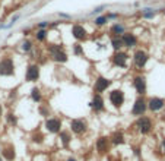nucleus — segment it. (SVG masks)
Instances as JSON below:
<instances>
[{"label":"nucleus","instance_id":"nucleus-1","mask_svg":"<svg viewBox=\"0 0 165 161\" xmlns=\"http://www.w3.org/2000/svg\"><path fill=\"white\" fill-rule=\"evenodd\" d=\"M134 127L137 129L139 133L149 135L152 132V129H154V121H152L151 117H148V116H140V117H137V120L134 123Z\"/></svg>","mask_w":165,"mask_h":161},{"label":"nucleus","instance_id":"nucleus-2","mask_svg":"<svg viewBox=\"0 0 165 161\" xmlns=\"http://www.w3.org/2000/svg\"><path fill=\"white\" fill-rule=\"evenodd\" d=\"M146 110H148V103H146V100L143 98V95H139V97L136 98V101H134V104H133L130 113H131V116H134V117H140V116H145Z\"/></svg>","mask_w":165,"mask_h":161},{"label":"nucleus","instance_id":"nucleus-3","mask_svg":"<svg viewBox=\"0 0 165 161\" xmlns=\"http://www.w3.org/2000/svg\"><path fill=\"white\" fill-rule=\"evenodd\" d=\"M108 100H110V103H111V106L114 109H121L124 101H126V95H124L123 89H113V91H110Z\"/></svg>","mask_w":165,"mask_h":161},{"label":"nucleus","instance_id":"nucleus-4","mask_svg":"<svg viewBox=\"0 0 165 161\" xmlns=\"http://www.w3.org/2000/svg\"><path fill=\"white\" fill-rule=\"evenodd\" d=\"M15 75V63L10 57L0 59V76H12Z\"/></svg>","mask_w":165,"mask_h":161},{"label":"nucleus","instance_id":"nucleus-5","mask_svg":"<svg viewBox=\"0 0 165 161\" xmlns=\"http://www.w3.org/2000/svg\"><path fill=\"white\" fill-rule=\"evenodd\" d=\"M69 130L75 135H83L88 130V121L85 119H72L69 123Z\"/></svg>","mask_w":165,"mask_h":161},{"label":"nucleus","instance_id":"nucleus-6","mask_svg":"<svg viewBox=\"0 0 165 161\" xmlns=\"http://www.w3.org/2000/svg\"><path fill=\"white\" fill-rule=\"evenodd\" d=\"M44 127L48 133L57 135L61 130V120L59 117H47L44 121Z\"/></svg>","mask_w":165,"mask_h":161},{"label":"nucleus","instance_id":"nucleus-7","mask_svg":"<svg viewBox=\"0 0 165 161\" xmlns=\"http://www.w3.org/2000/svg\"><path fill=\"white\" fill-rule=\"evenodd\" d=\"M89 107H91V110H92L95 114L102 113V111L105 110V101H104L102 95H101V94H94V97H92V100H91V103H89Z\"/></svg>","mask_w":165,"mask_h":161},{"label":"nucleus","instance_id":"nucleus-8","mask_svg":"<svg viewBox=\"0 0 165 161\" xmlns=\"http://www.w3.org/2000/svg\"><path fill=\"white\" fill-rule=\"evenodd\" d=\"M113 80H110L105 76H98L94 83V94H102L104 91H107L111 86Z\"/></svg>","mask_w":165,"mask_h":161},{"label":"nucleus","instance_id":"nucleus-9","mask_svg":"<svg viewBox=\"0 0 165 161\" xmlns=\"http://www.w3.org/2000/svg\"><path fill=\"white\" fill-rule=\"evenodd\" d=\"M127 60H129V54L124 53V51H121V50L116 51V53L113 54V57H111L113 65H114L116 68H121V69H126V68H127Z\"/></svg>","mask_w":165,"mask_h":161},{"label":"nucleus","instance_id":"nucleus-10","mask_svg":"<svg viewBox=\"0 0 165 161\" xmlns=\"http://www.w3.org/2000/svg\"><path fill=\"white\" fill-rule=\"evenodd\" d=\"M148 60H149V56H148L146 51H143V50H136L134 51V54H133V63H134V66L137 69H143L146 66Z\"/></svg>","mask_w":165,"mask_h":161},{"label":"nucleus","instance_id":"nucleus-11","mask_svg":"<svg viewBox=\"0 0 165 161\" xmlns=\"http://www.w3.org/2000/svg\"><path fill=\"white\" fill-rule=\"evenodd\" d=\"M110 145H111V142H110L108 136H99L95 142V150L99 155H104L110 151Z\"/></svg>","mask_w":165,"mask_h":161},{"label":"nucleus","instance_id":"nucleus-12","mask_svg":"<svg viewBox=\"0 0 165 161\" xmlns=\"http://www.w3.org/2000/svg\"><path fill=\"white\" fill-rule=\"evenodd\" d=\"M133 86L137 92V95H145L148 91V85H146V78L142 75H137L133 78Z\"/></svg>","mask_w":165,"mask_h":161},{"label":"nucleus","instance_id":"nucleus-13","mask_svg":"<svg viewBox=\"0 0 165 161\" xmlns=\"http://www.w3.org/2000/svg\"><path fill=\"white\" fill-rule=\"evenodd\" d=\"M146 103H148V110H151L152 113H156V111L162 110L165 107V100L159 98V97H152Z\"/></svg>","mask_w":165,"mask_h":161},{"label":"nucleus","instance_id":"nucleus-14","mask_svg":"<svg viewBox=\"0 0 165 161\" xmlns=\"http://www.w3.org/2000/svg\"><path fill=\"white\" fill-rule=\"evenodd\" d=\"M25 79L26 82H37L40 79V66L35 63L29 65L26 69V73H25Z\"/></svg>","mask_w":165,"mask_h":161},{"label":"nucleus","instance_id":"nucleus-15","mask_svg":"<svg viewBox=\"0 0 165 161\" xmlns=\"http://www.w3.org/2000/svg\"><path fill=\"white\" fill-rule=\"evenodd\" d=\"M121 41H123V47L133 48L137 44V37L133 32H124L123 35H121Z\"/></svg>","mask_w":165,"mask_h":161},{"label":"nucleus","instance_id":"nucleus-16","mask_svg":"<svg viewBox=\"0 0 165 161\" xmlns=\"http://www.w3.org/2000/svg\"><path fill=\"white\" fill-rule=\"evenodd\" d=\"M72 35L76 38L78 41H83L88 38V32H86V29L83 28L82 25H73L72 27Z\"/></svg>","mask_w":165,"mask_h":161},{"label":"nucleus","instance_id":"nucleus-17","mask_svg":"<svg viewBox=\"0 0 165 161\" xmlns=\"http://www.w3.org/2000/svg\"><path fill=\"white\" fill-rule=\"evenodd\" d=\"M72 132L70 130H60L57 135H59V142L61 144V147H69V144L72 142Z\"/></svg>","mask_w":165,"mask_h":161},{"label":"nucleus","instance_id":"nucleus-18","mask_svg":"<svg viewBox=\"0 0 165 161\" xmlns=\"http://www.w3.org/2000/svg\"><path fill=\"white\" fill-rule=\"evenodd\" d=\"M16 157V152H15V148L12 145H9L7 148H3L1 150V158L6 161H13Z\"/></svg>","mask_w":165,"mask_h":161},{"label":"nucleus","instance_id":"nucleus-19","mask_svg":"<svg viewBox=\"0 0 165 161\" xmlns=\"http://www.w3.org/2000/svg\"><path fill=\"white\" fill-rule=\"evenodd\" d=\"M124 32H126V27H124L123 24H120V22L114 24V25L111 27V29H110V34H111L113 37H121Z\"/></svg>","mask_w":165,"mask_h":161},{"label":"nucleus","instance_id":"nucleus-20","mask_svg":"<svg viewBox=\"0 0 165 161\" xmlns=\"http://www.w3.org/2000/svg\"><path fill=\"white\" fill-rule=\"evenodd\" d=\"M110 142L113 145H121L126 142V138H124L123 132H114L111 136H110Z\"/></svg>","mask_w":165,"mask_h":161},{"label":"nucleus","instance_id":"nucleus-21","mask_svg":"<svg viewBox=\"0 0 165 161\" xmlns=\"http://www.w3.org/2000/svg\"><path fill=\"white\" fill-rule=\"evenodd\" d=\"M51 59L54 60V62H57V63H66L67 60H69V57H67V54L61 50V51H59V53H56V54H53L51 56Z\"/></svg>","mask_w":165,"mask_h":161},{"label":"nucleus","instance_id":"nucleus-22","mask_svg":"<svg viewBox=\"0 0 165 161\" xmlns=\"http://www.w3.org/2000/svg\"><path fill=\"white\" fill-rule=\"evenodd\" d=\"M31 98H32L34 103H41L42 95H41V89H40L38 86H34V88L31 89Z\"/></svg>","mask_w":165,"mask_h":161},{"label":"nucleus","instance_id":"nucleus-23","mask_svg":"<svg viewBox=\"0 0 165 161\" xmlns=\"http://www.w3.org/2000/svg\"><path fill=\"white\" fill-rule=\"evenodd\" d=\"M111 45L114 48V51H119L123 48V41H121V37H111Z\"/></svg>","mask_w":165,"mask_h":161},{"label":"nucleus","instance_id":"nucleus-24","mask_svg":"<svg viewBox=\"0 0 165 161\" xmlns=\"http://www.w3.org/2000/svg\"><path fill=\"white\" fill-rule=\"evenodd\" d=\"M6 120H7V123H9L10 126H18V117H16V114L12 113V111L6 114Z\"/></svg>","mask_w":165,"mask_h":161},{"label":"nucleus","instance_id":"nucleus-25","mask_svg":"<svg viewBox=\"0 0 165 161\" xmlns=\"http://www.w3.org/2000/svg\"><path fill=\"white\" fill-rule=\"evenodd\" d=\"M47 34H48V31H47V29H38V31L35 32V40L37 41H45Z\"/></svg>","mask_w":165,"mask_h":161},{"label":"nucleus","instance_id":"nucleus-26","mask_svg":"<svg viewBox=\"0 0 165 161\" xmlns=\"http://www.w3.org/2000/svg\"><path fill=\"white\" fill-rule=\"evenodd\" d=\"M31 141H32L34 144H42V142H44V135L40 133V132H35V133L31 136Z\"/></svg>","mask_w":165,"mask_h":161},{"label":"nucleus","instance_id":"nucleus-27","mask_svg":"<svg viewBox=\"0 0 165 161\" xmlns=\"http://www.w3.org/2000/svg\"><path fill=\"white\" fill-rule=\"evenodd\" d=\"M32 47H34V45H32V42H31L29 40H25L22 44H21V48H22L24 53H29V51L32 50Z\"/></svg>","mask_w":165,"mask_h":161},{"label":"nucleus","instance_id":"nucleus-28","mask_svg":"<svg viewBox=\"0 0 165 161\" xmlns=\"http://www.w3.org/2000/svg\"><path fill=\"white\" fill-rule=\"evenodd\" d=\"M48 53L53 56V54H56V53H59V51H61L63 50V47L61 45H59V44H51V45H48Z\"/></svg>","mask_w":165,"mask_h":161},{"label":"nucleus","instance_id":"nucleus-29","mask_svg":"<svg viewBox=\"0 0 165 161\" xmlns=\"http://www.w3.org/2000/svg\"><path fill=\"white\" fill-rule=\"evenodd\" d=\"M107 22H108V18H107V16H98V18L95 19V25H96V27H104Z\"/></svg>","mask_w":165,"mask_h":161},{"label":"nucleus","instance_id":"nucleus-30","mask_svg":"<svg viewBox=\"0 0 165 161\" xmlns=\"http://www.w3.org/2000/svg\"><path fill=\"white\" fill-rule=\"evenodd\" d=\"M155 10H152V9H143V12H142V15H143V18H146V19H151V18H154L155 16Z\"/></svg>","mask_w":165,"mask_h":161},{"label":"nucleus","instance_id":"nucleus-31","mask_svg":"<svg viewBox=\"0 0 165 161\" xmlns=\"http://www.w3.org/2000/svg\"><path fill=\"white\" fill-rule=\"evenodd\" d=\"M38 111H40V114H41L42 117H45V119L50 116V109L45 107V106H40V107H38Z\"/></svg>","mask_w":165,"mask_h":161},{"label":"nucleus","instance_id":"nucleus-32","mask_svg":"<svg viewBox=\"0 0 165 161\" xmlns=\"http://www.w3.org/2000/svg\"><path fill=\"white\" fill-rule=\"evenodd\" d=\"M73 54L75 56H81L83 54V48L81 44H73Z\"/></svg>","mask_w":165,"mask_h":161},{"label":"nucleus","instance_id":"nucleus-33","mask_svg":"<svg viewBox=\"0 0 165 161\" xmlns=\"http://www.w3.org/2000/svg\"><path fill=\"white\" fill-rule=\"evenodd\" d=\"M48 27H50V24H48V22H40V24L37 25V28H38V29H47Z\"/></svg>","mask_w":165,"mask_h":161},{"label":"nucleus","instance_id":"nucleus-34","mask_svg":"<svg viewBox=\"0 0 165 161\" xmlns=\"http://www.w3.org/2000/svg\"><path fill=\"white\" fill-rule=\"evenodd\" d=\"M66 161H78V160H76L75 157H69V158H67V160H66Z\"/></svg>","mask_w":165,"mask_h":161},{"label":"nucleus","instance_id":"nucleus-35","mask_svg":"<svg viewBox=\"0 0 165 161\" xmlns=\"http://www.w3.org/2000/svg\"><path fill=\"white\" fill-rule=\"evenodd\" d=\"M3 116V107H1V104H0V117Z\"/></svg>","mask_w":165,"mask_h":161},{"label":"nucleus","instance_id":"nucleus-36","mask_svg":"<svg viewBox=\"0 0 165 161\" xmlns=\"http://www.w3.org/2000/svg\"><path fill=\"white\" fill-rule=\"evenodd\" d=\"M162 150H164V152H165V138H164V141H162Z\"/></svg>","mask_w":165,"mask_h":161},{"label":"nucleus","instance_id":"nucleus-37","mask_svg":"<svg viewBox=\"0 0 165 161\" xmlns=\"http://www.w3.org/2000/svg\"><path fill=\"white\" fill-rule=\"evenodd\" d=\"M162 120L165 121V113H164V114H162Z\"/></svg>","mask_w":165,"mask_h":161},{"label":"nucleus","instance_id":"nucleus-38","mask_svg":"<svg viewBox=\"0 0 165 161\" xmlns=\"http://www.w3.org/2000/svg\"><path fill=\"white\" fill-rule=\"evenodd\" d=\"M0 161H4V160H3V158H1V155H0Z\"/></svg>","mask_w":165,"mask_h":161},{"label":"nucleus","instance_id":"nucleus-39","mask_svg":"<svg viewBox=\"0 0 165 161\" xmlns=\"http://www.w3.org/2000/svg\"><path fill=\"white\" fill-rule=\"evenodd\" d=\"M0 152H1V148H0Z\"/></svg>","mask_w":165,"mask_h":161},{"label":"nucleus","instance_id":"nucleus-40","mask_svg":"<svg viewBox=\"0 0 165 161\" xmlns=\"http://www.w3.org/2000/svg\"><path fill=\"white\" fill-rule=\"evenodd\" d=\"M164 13H165V9H164Z\"/></svg>","mask_w":165,"mask_h":161}]
</instances>
